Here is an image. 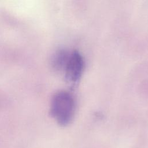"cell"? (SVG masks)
Listing matches in <instances>:
<instances>
[{
    "label": "cell",
    "instance_id": "cell-3",
    "mask_svg": "<svg viewBox=\"0 0 148 148\" xmlns=\"http://www.w3.org/2000/svg\"><path fill=\"white\" fill-rule=\"evenodd\" d=\"M70 54L65 50H60L56 53L53 58L54 66L58 69L65 68Z\"/></svg>",
    "mask_w": 148,
    "mask_h": 148
},
{
    "label": "cell",
    "instance_id": "cell-2",
    "mask_svg": "<svg viewBox=\"0 0 148 148\" xmlns=\"http://www.w3.org/2000/svg\"><path fill=\"white\" fill-rule=\"evenodd\" d=\"M84 69V60L77 51H74L70 54L67 64L65 68L67 79L71 82L77 81L83 73Z\"/></svg>",
    "mask_w": 148,
    "mask_h": 148
},
{
    "label": "cell",
    "instance_id": "cell-1",
    "mask_svg": "<svg viewBox=\"0 0 148 148\" xmlns=\"http://www.w3.org/2000/svg\"><path fill=\"white\" fill-rule=\"evenodd\" d=\"M73 98L68 92L60 91L53 97L51 112L59 123L65 124L70 121L73 114Z\"/></svg>",
    "mask_w": 148,
    "mask_h": 148
}]
</instances>
